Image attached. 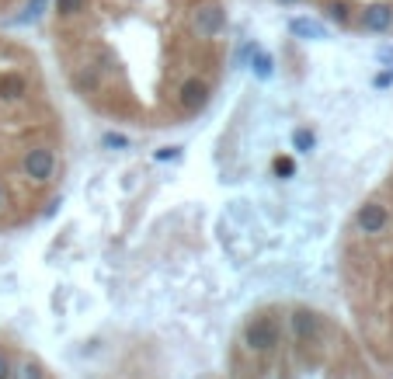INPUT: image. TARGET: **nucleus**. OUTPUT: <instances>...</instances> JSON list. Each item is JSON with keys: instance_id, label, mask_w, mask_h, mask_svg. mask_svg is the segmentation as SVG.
Segmentation results:
<instances>
[{"instance_id": "f257e3e1", "label": "nucleus", "mask_w": 393, "mask_h": 379, "mask_svg": "<svg viewBox=\"0 0 393 379\" xmlns=\"http://www.w3.org/2000/svg\"><path fill=\"white\" fill-rule=\"evenodd\" d=\"M192 28H195L202 39H216L223 28H226V11L219 7V4H198L195 11H192Z\"/></svg>"}, {"instance_id": "f03ea898", "label": "nucleus", "mask_w": 393, "mask_h": 379, "mask_svg": "<svg viewBox=\"0 0 393 379\" xmlns=\"http://www.w3.org/2000/svg\"><path fill=\"white\" fill-rule=\"evenodd\" d=\"M53 167H56V157L46 150V146H32L25 153V174L32 181H49L53 178Z\"/></svg>"}, {"instance_id": "7ed1b4c3", "label": "nucleus", "mask_w": 393, "mask_h": 379, "mask_svg": "<svg viewBox=\"0 0 393 379\" xmlns=\"http://www.w3.org/2000/svg\"><path fill=\"white\" fill-rule=\"evenodd\" d=\"M244 338H247V345H251V348L268 352V348H275V345H279V327H275L272 320H251Z\"/></svg>"}, {"instance_id": "20e7f679", "label": "nucleus", "mask_w": 393, "mask_h": 379, "mask_svg": "<svg viewBox=\"0 0 393 379\" xmlns=\"http://www.w3.org/2000/svg\"><path fill=\"white\" fill-rule=\"evenodd\" d=\"M178 104H181L185 111L205 108V104H209V84L198 81V77H188V81L181 84V91H178Z\"/></svg>"}, {"instance_id": "39448f33", "label": "nucleus", "mask_w": 393, "mask_h": 379, "mask_svg": "<svg viewBox=\"0 0 393 379\" xmlns=\"http://www.w3.org/2000/svg\"><path fill=\"white\" fill-rule=\"evenodd\" d=\"M387 209L380 205V202H366L362 209H359V216H355V223H359V230L362 233H380L383 226H387Z\"/></svg>"}, {"instance_id": "423d86ee", "label": "nucleus", "mask_w": 393, "mask_h": 379, "mask_svg": "<svg viewBox=\"0 0 393 379\" xmlns=\"http://www.w3.org/2000/svg\"><path fill=\"white\" fill-rule=\"evenodd\" d=\"M362 28L366 32H387L393 28V7L390 4H373L362 11Z\"/></svg>"}, {"instance_id": "0eeeda50", "label": "nucleus", "mask_w": 393, "mask_h": 379, "mask_svg": "<svg viewBox=\"0 0 393 379\" xmlns=\"http://www.w3.org/2000/svg\"><path fill=\"white\" fill-rule=\"evenodd\" d=\"M293 331L299 341H310V338H317L320 334V317L317 313H310V310H296L293 313Z\"/></svg>"}, {"instance_id": "6e6552de", "label": "nucleus", "mask_w": 393, "mask_h": 379, "mask_svg": "<svg viewBox=\"0 0 393 379\" xmlns=\"http://www.w3.org/2000/svg\"><path fill=\"white\" fill-rule=\"evenodd\" d=\"M74 88H77L81 95H88V91H98V88H101V67H95V63H84V67H77V70H74Z\"/></svg>"}, {"instance_id": "1a4fd4ad", "label": "nucleus", "mask_w": 393, "mask_h": 379, "mask_svg": "<svg viewBox=\"0 0 393 379\" xmlns=\"http://www.w3.org/2000/svg\"><path fill=\"white\" fill-rule=\"evenodd\" d=\"M289 32H293L296 39H327V32H324V25L320 21H313V18H293L289 21Z\"/></svg>"}, {"instance_id": "9d476101", "label": "nucleus", "mask_w": 393, "mask_h": 379, "mask_svg": "<svg viewBox=\"0 0 393 379\" xmlns=\"http://www.w3.org/2000/svg\"><path fill=\"white\" fill-rule=\"evenodd\" d=\"M247 60H251V70H254V77H261V81H268V77L275 74V60H272V56H268V53H265L261 46H254Z\"/></svg>"}, {"instance_id": "9b49d317", "label": "nucleus", "mask_w": 393, "mask_h": 379, "mask_svg": "<svg viewBox=\"0 0 393 379\" xmlns=\"http://www.w3.org/2000/svg\"><path fill=\"white\" fill-rule=\"evenodd\" d=\"M25 77H18V74H4L0 77V97H7V101H18V97L25 95Z\"/></svg>"}, {"instance_id": "f8f14e48", "label": "nucleus", "mask_w": 393, "mask_h": 379, "mask_svg": "<svg viewBox=\"0 0 393 379\" xmlns=\"http://www.w3.org/2000/svg\"><path fill=\"white\" fill-rule=\"evenodd\" d=\"M293 146H296V153H310V150L317 146V136H313L310 129H296L293 132Z\"/></svg>"}, {"instance_id": "ddd939ff", "label": "nucleus", "mask_w": 393, "mask_h": 379, "mask_svg": "<svg viewBox=\"0 0 393 379\" xmlns=\"http://www.w3.org/2000/svg\"><path fill=\"white\" fill-rule=\"evenodd\" d=\"M327 18H331V21H338V25H348L352 7H348L345 0H331V4H327Z\"/></svg>"}, {"instance_id": "4468645a", "label": "nucleus", "mask_w": 393, "mask_h": 379, "mask_svg": "<svg viewBox=\"0 0 393 379\" xmlns=\"http://www.w3.org/2000/svg\"><path fill=\"white\" fill-rule=\"evenodd\" d=\"M84 4H88V0H56V11L70 18V14H81V11H84Z\"/></svg>"}, {"instance_id": "2eb2a0df", "label": "nucleus", "mask_w": 393, "mask_h": 379, "mask_svg": "<svg viewBox=\"0 0 393 379\" xmlns=\"http://www.w3.org/2000/svg\"><path fill=\"white\" fill-rule=\"evenodd\" d=\"M272 167H275V174H279V178H293V174H296V164L289 160V157H279Z\"/></svg>"}, {"instance_id": "dca6fc26", "label": "nucleus", "mask_w": 393, "mask_h": 379, "mask_svg": "<svg viewBox=\"0 0 393 379\" xmlns=\"http://www.w3.org/2000/svg\"><path fill=\"white\" fill-rule=\"evenodd\" d=\"M101 143H104L108 150H122V146H129V139H125V136H118V132H108Z\"/></svg>"}, {"instance_id": "f3484780", "label": "nucleus", "mask_w": 393, "mask_h": 379, "mask_svg": "<svg viewBox=\"0 0 393 379\" xmlns=\"http://www.w3.org/2000/svg\"><path fill=\"white\" fill-rule=\"evenodd\" d=\"M14 379H42V373H39V366H32V362H25L21 369H18V376Z\"/></svg>"}, {"instance_id": "a211bd4d", "label": "nucleus", "mask_w": 393, "mask_h": 379, "mask_svg": "<svg viewBox=\"0 0 393 379\" xmlns=\"http://www.w3.org/2000/svg\"><path fill=\"white\" fill-rule=\"evenodd\" d=\"M373 84H376V88H390L393 84V67L390 70H383V74H376V81H373Z\"/></svg>"}, {"instance_id": "6ab92c4d", "label": "nucleus", "mask_w": 393, "mask_h": 379, "mask_svg": "<svg viewBox=\"0 0 393 379\" xmlns=\"http://www.w3.org/2000/svg\"><path fill=\"white\" fill-rule=\"evenodd\" d=\"M178 153H181L178 146H164V150H157V160H174Z\"/></svg>"}, {"instance_id": "aec40b11", "label": "nucleus", "mask_w": 393, "mask_h": 379, "mask_svg": "<svg viewBox=\"0 0 393 379\" xmlns=\"http://www.w3.org/2000/svg\"><path fill=\"white\" fill-rule=\"evenodd\" d=\"M42 7H46V0H32V4H28V14H25V21H28V18H39V14H42Z\"/></svg>"}, {"instance_id": "412c9836", "label": "nucleus", "mask_w": 393, "mask_h": 379, "mask_svg": "<svg viewBox=\"0 0 393 379\" xmlns=\"http://www.w3.org/2000/svg\"><path fill=\"white\" fill-rule=\"evenodd\" d=\"M0 379H11V362L0 355Z\"/></svg>"}, {"instance_id": "4be33fe9", "label": "nucleus", "mask_w": 393, "mask_h": 379, "mask_svg": "<svg viewBox=\"0 0 393 379\" xmlns=\"http://www.w3.org/2000/svg\"><path fill=\"white\" fill-rule=\"evenodd\" d=\"M279 4H299V0H279Z\"/></svg>"}, {"instance_id": "5701e85b", "label": "nucleus", "mask_w": 393, "mask_h": 379, "mask_svg": "<svg viewBox=\"0 0 393 379\" xmlns=\"http://www.w3.org/2000/svg\"><path fill=\"white\" fill-rule=\"evenodd\" d=\"M0 205H4V188H0Z\"/></svg>"}]
</instances>
